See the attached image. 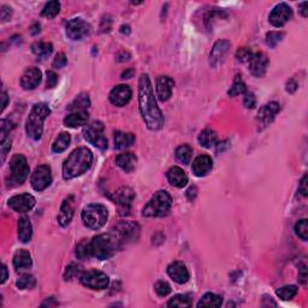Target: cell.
Instances as JSON below:
<instances>
[{"label":"cell","mask_w":308,"mask_h":308,"mask_svg":"<svg viewBox=\"0 0 308 308\" xmlns=\"http://www.w3.org/2000/svg\"><path fill=\"white\" fill-rule=\"evenodd\" d=\"M139 109L150 130H160L164 125V116L154 98L152 82L147 74H142L139 80Z\"/></svg>","instance_id":"obj_1"},{"label":"cell","mask_w":308,"mask_h":308,"mask_svg":"<svg viewBox=\"0 0 308 308\" xmlns=\"http://www.w3.org/2000/svg\"><path fill=\"white\" fill-rule=\"evenodd\" d=\"M93 164V153L87 147H80L67 156L63 164V178L64 180H72L91 169Z\"/></svg>","instance_id":"obj_2"},{"label":"cell","mask_w":308,"mask_h":308,"mask_svg":"<svg viewBox=\"0 0 308 308\" xmlns=\"http://www.w3.org/2000/svg\"><path fill=\"white\" fill-rule=\"evenodd\" d=\"M51 115V109L45 102L35 104L26 121V132L31 140L37 141L41 139L44 132V123Z\"/></svg>","instance_id":"obj_3"},{"label":"cell","mask_w":308,"mask_h":308,"mask_svg":"<svg viewBox=\"0 0 308 308\" xmlns=\"http://www.w3.org/2000/svg\"><path fill=\"white\" fill-rule=\"evenodd\" d=\"M92 253L99 260H109L120 249L121 242L115 234H101L92 240Z\"/></svg>","instance_id":"obj_4"},{"label":"cell","mask_w":308,"mask_h":308,"mask_svg":"<svg viewBox=\"0 0 308 308\" xmlns=\"http://www.w3.org/2000/svg\"><path fill=\"white\" fill-rule=\"evenodd\" d=\"M172 206V199L165 190H159L152 196L142 210V216L147 218L164 217L170 212Z\"/></svg>","instance_id":"obj_5"},{"label":"cell","mask_w":308,"mask_h":308,"mask_svg":"<svg viewBox=\"0 0 308 308\" xmlns=\"http://www.w3.org/2000/svg\"><path fill=\"white\" fill-rule=\"evenodd\" d=\"M109 218L107 209L101 204H91L82 211L83 224L92 230H99Z\"/></svg>","instance_id":"obj_6"},{"label":"cell","mask_w":308,"mask_h":308,"mask_svg":"<svg viewBox=\"0 0 308 308\" xmlns=\"http://www.w3.org/2000/svg\"><path fill=\"white\" fill-rule=\"evenodd\" d=\"M29 176V165L23 154H15L10 161V176L7 178L9 187L22 185Z\"/></svg>","instance_id":"obj_7"},{"label":"cell","mask_w":308,"mask_h":308,"mask_svg":"<svg viewBox=\"0 0 308 308\" xmlns=\"http://www.w3.org/2000/svg\"><path fill=\"white\" fill-rule=\"evenodd\" d=\"M104 124L99 121L92 122L83 130V136L87 141L99 150H106L107 140L104 136Z\"/></svg>","instance_id":"obj_8"},{"label":"cell","mask_w":308,"mask_h":308,"mask_svg":"<svg viewBox=\"0 0 308 308\" xmlns=\"http://www.w3.org/2000/svg\"><path fill=\"white\" fill-rule=\"evenodd\" d=\"M116 237L120 240L121 243L136 242L140 236V226L135 221H120L113 226Z\"/></svg>","instance_id":"obj_9"},{"label":"cell","mask_w":308,"mask_h":308,"mask_svg":"<svg viewBox=\"0 0 308 308\" xmlns=\"http://www.w3.org/2000/svg\"><path fill=\"white\" fill-rule=\"evenodd\" d=\"M81 283L92 290H104L110 284L109 276L98 270L83 272L80 277Z\"/></svg>","instance_id":"obj_10"},{"label":"cell","mask_w":308,"mask_h":308,"mask_svg":"<svg viewBox=\"0 0 308 308\" xmlns=\"http://www.w3.org/2000/svg\"><path fill=\"white\" fill-rule=\"evenodd\" d=\"M91 24L86 22L83 18H71V20H69L66 22L65 33L70 40L80 41V40H83L86 36H88L91 34Z\"/></svg>","instance_id":"obj_11"},{"label":"cell","mask_w":308,"mask_h":308,"mask_svg":"<svg viewBox=\"0 0 308 308\" xmlns=\"http://www.w3.org/2000/svg\"><path fill=\"white\" fill-rule=\"evenodd\" d=\"M31 187L36 191H44L52 183V174L48 165H40L35 169L31 178Z\"/></svg>","instance_id":"obj_12"},{"label":"cell","mask_w":308,"mask_h":308,"mask_svg":"<svg viewBox=\"0 0 308 308\" xmlns=\"http://www.w3.org/2000/svg\"><path fill=\"white\" fill-rule=\"evenodd\" d=\"M135 198V193L131 188L122 187L113 195V201L117 204L118 212L121 216H128L130 212L131 202Z\"/></svg>","instance_id":"obj_13"},{"label":"cell","mask_w":308,"mask_h":308,"mask_svg":"<svg viewBox=\"0 0 308 308\" xmlns=\"http://www.w3.org/2000/svg\"><path fill=\"white\" fill-rule=\"evenodd\" d=\"M293 18V10L285 2L276 5L269 16V21L276 28H280Z\"/></svg>","instance_id":"obj_14"},{"label":"cell","mask_w":308,"mask_h":308,"mask_svg":"<svg viewBox=\"0 0 308 308\" xmlns=\"http://www.w3.org/2000/svg\"><path fill=\"white\" fill-rule=\"evenodd\" d=\"M35 204H36L35 198L28 193L15 195L9 200L10 209H12L15 212H18V213L29 212V211L33 210Z\"/></svg>","instance_id":"obj_15"},{"label":"cell","mask_w":308,"mask_h":308,"mask_svg":"<svg viewBox=\"0 0 308 308\" xmlns=\"http://www.w3.org/2000/svg\"><path fill=\"white\" fill-rule=\"evenodd\" d=\"M249 71L254 77H263L269 67V58L263 52H253L248 61Z\"/></svg>","instance_id":"obj_16"},{"label":"cell","mask_w":308,"mask_h":308,"mask_svg":"<svg viewBox=\"0 0 308 308\" xmlns=\"http://www.w3.org/2000/svg\"><path fill=\"white\" fill-rule=\"evenodd\" d=\"M132 96L131 88L126 85H118L111 91L110 93V101L111 104L115 105V106L123 107L130 101Z\"/></svg>","instance_id":"obj_17"},{"label":"cell","mask_w":308,"mask_h":308,"mask_svg":"<svg viewBox=\"0 0 308 308\" xmlns=\"http://www.w3.org/2000/svg\"><path fill=\"white\" fill-rule=\"evenodd\" d=\"M75 213V198L72 195H69L67 198L64 199L63 204H62L61 210L58 212V217H57V220H58V224L62 226V228H65L70 224L72 217H74Z\"/></svg>","instance_id":"obj_18"},{"label":"cell","mask_w":308,"mask_h":308,"mask_svg":"<svg viewBox=\"0 0 308 308\" xmlns=\"http://www.w3.org/2000/svg\"><path fill=\"white\" fill-rule=\"evenodd\" d=\"M229 48H230V42L226 40H219L216 42L210 53V65L212 67L219 66L228 55Z\"/></svg>","instance_id":"obj_19"},{"label":"cell","mask_w":308,"mask_h":308,"mask_svg":"<svg viewBox=\"0 0 308 308\" xmlns=\"http://www.w3.org/2000/svg\"><path fill=\"white\" fill-rule=\"evenodd\" d=\"M42 74L37 67H29L21 77V87L26 91H33L41 82Z\"/></svg>","instance_id":"obj_20"},{"label":"cell","mask_w":308,"mask_h":308,"mask_svg":"<svg viewBox=\"0 0 308 308\" xmlns=\"http://www.w3.org/2000/svg\"><path fill=\"white\" fill-rule=\"evenodd\" d=\"M174 85V80L165 75H161L156 78V96L160 101L165 102L171 98Z\"/></svg>","instance_id":"obj_21"},{"label":"cell","mask_w":308,"mask_h":308,"mask_svg":"<svg viewBox=\"0 0 308 308\" xmlns=\"http://www.w3.org/2000/svg\"><path fill=\"white\" fill-rule=\"evenodd\" d=\"M167 275L178 284H185L189 279L187 266L183 263H181V261H174L172 264H170L167 266Z\"/></svg>","instance_id":"obj_22"},{"label":"cell","mask_w":308,"mask_h":308,"mask_svg":"<svg viewBox=\"0 0 308 308\" xmlns=\"http://www.w3.org/2000/svg\"><path fill=\"white\" fill-rule=\"evenodd\" d=\"M279 111H280V105L278 104V102H275V101L270 102V104L264 105V106L259 110L256 120H258V122L261 124V125L266 126L275 120V117L277 116V113L279 112Z\"/></svg>","instance_id":"obj_23"},{"label":"cell","mask_w":308,"mask_h":308,"mask_svg":"<svg viewBox=\"0 0 308 308\" xmlns=\"http://www.w3.org/2000/svg\"><path fill=\"white\" fill-rule=\"evenodd\" d=\"M213 167V161L212 158L210 155H206V154H202V155H199L195 160L193 161V166H191V170H193V174L198 177L206 176L207 174L212 170Z\"/></svg>","instance_id":"obj_24"},{"label":"cell","mask_w":308,"mask_h":308,"mask_svg":"<svg viewBox=\"0 0 308 308\" xmlns=\"http://www.w3.org/2000/svg\"><path fill=\"white\" fill-rule=\"evenodd\" d=\"M166 177L172 187L183 188L185 187L188 183V176L185 175V172L178 166L171 167V169L166 172Z\"/></svg>","instance_id":"obj_25"},{"label":"cell","mask_w":308,"mask_h":308,"mask_svg":"<svg viewBox=\"0 0 308 308\" xmlns=\"http://www.w3.org/2000/svg\"><path fill=\"white\" fill-rule=\"evenodd\" d=\"M137 163V158L134 153L131 152H124L121 153L120 155L116 158V164L120 169L123 170L126 174H130L135 170Z\"/></svg>","instance_id":"obj_26"},{"label":"cell","mask_w":308,"mask_h":308,"mask_svg":"<svg viewBox=\"0 0 308 308\" xmlns=\"http://www.w3.org/2000/svg\"><path fill=\"white\" fill-rule=\"evenodd\" d=\"M89 115L87 111L72 112L64 118V125L67 128H78V126L87 125Z\"/></svg>","instance_id":"obj_27"},{"label":"cell","mask_w":308,"mask_h":308,"mask_svg":"<svg viewBox=\"0 0 308 308\" xmlns=\"http://www.w3.org/2000/svg\"><path fill=\"white\" fill-rule=\"evenodd\" d=\"M12 263L13 267H15L17 271H21V270L29 269V267L31 266V264H33V261H31V256L28 250L18 249L17 252L15 253V255H13Z\"/></svg>","instance_id":"obj_28"},{"label":"cell","mask_w":308,"mask_h":308,"mask_svg":"<svg viewBox=\"0 0 308 308\" xmlns=\"http://www.w3.org/2000/svg\"><path fill=\"white\" fill-rule=\"evenodd\" d=\"M33 235V226L28 217H22L18 220V240L22 243H28Z\"/></svg>","instance_id":"obj_29"},{"label":"cell","mask_w":308,"mask_h":308,"mask_svg":"<svg viewBox=\"0 0 308 308\" xmlns=\"http://www.w3.org/2000/svg\"><path fill=\"white\" fill-rule=\"evenodd\" d=\"M135 143V135L130 132L116 131L115 132V148L125 150Z\"/></svg>","instance_id":"obj_30"},{"label":"cell","mask_w":308,"mask_h":308,"mask_svg":"<svg viewBox=\"0 0 308 308\" xmlns=\"http://www.w3.org/2000/svg\"><path fill=\"white\" fill-rule=\"evenodd\" d=\"M89 106H91V100H89L88 94L82 93L72 100L71 104L67 106V110L71 112H80V111H87Z\"/></svg>","instance_id":"obj_31"},{"label":"cell","mask_w":308,"mask_h":308,"mask_svg":"<svg viewBox=\"0 0 308 308\" xmlns=\"http://www.w3.org/2000/svg\"><path fill=\"white\" fill-rule=\"evenodd\" d=\"M31 51L39 59H46L52 55L53 45L51 42L36 41L31 46Z\"/></svg>","instance_id":"obj_32"},{"label":"cell","mask_w":308,"mask_h":308,"mask_svg":"<svg viewBox=\"0 0 308 308\" xmlns=\"http://www.w3.org/2000/svg\"><path fill=\"white\" fill-rule=\"evenodd\" d=\"M199 143L205 148H212L215 146H217L218 142V136L216 134V131L211 130V129H205L200 132L199 137Z\"/></svg>","instance_id":"obj_33"},{"label":"cell","mask_w":308,"mask_h":308,"mask_svg":"<svg viewBox=\"0 0 308 308\" xmlns=\"http://www.w3.org/2000/svg\"><path fill=\"white\" fill-rule=\"evenodd\" d=\"M71 142V136H70L69 132H62L58 137L56 139V141L52 145V152L53 153H62L64 151L67 150V147L70 146Z\"/></svg>","instance_id":"obj_34"},{"label":"cell","mask_w":308,"mask_h":308,"mask_svg":"<svg viewBox=\"0 0 308 308\" xmlns=\"http://www.w3.org/2000/svg\"><path fill=\"white\" fill-rule=\"evenodd\" d=\"M221 304H223V297L212 293H207L200 299L198 307H220Z\"/></svg>","instance_id":"obj_35"},{"label":"cell","mask_w":308,"mask_h":308,"mask_svg":"<svg viewBox=\"0 0 308 308\" xmlns=\"http://www.w3.org/2000/svg\"><path fill=\"white\" fill-rule=\"evenodd\" d=\"M175 154H176V159L180 163L189 164L191 160V156H193V148L189 145H182L177 147Z\"/></svg>","instance_id":"obj_36"},{"label":"cell","mask_w":308,"mask_h":308,"mask_svg":"<svg viewBox=\"0 0 308 308\" xmlns=\"http://www.w3.org/2000/svg\"><path fill=\"white\" fill-rule=\"evenodd\" d=\"M76 256L81 260H85V259H89L91 256H93L92 253V242L88 240H82L76 247Z\"/></svg>","instance_id":"obj_37"},{"label":"cell","mask_w":308,"mask_h":308,"mask_svg":"<svg viewBox=\"0 0 308 308\" xmlns=\"http://www.w3.org/2000/svg\"><path fill=\"white\" fill-rule=\"evenodd\" d=\"M246 93H247V86H246V83L243 82L241 76H240V75H236L234 82H232L231 88L229 89V92H228L229 96H237V95H240V94H246Z\"/></svg>","instance_id":"obj_38"},{"label":"cell","mask_w":308,"mask_h":308,"mask_svg":"<svg viewBox=\"0 0 308 308\" xmlns=\"http://www.w3.org/2000/svg\"><path fill=\"white\" fill-rule=\"evenodd\" d=\"M59 11H61V2L59 1H48L47 4L45 5L44 9H42L41 16L42 17L48 18H55L57 15H58Z\"/></svg>","instance_id":"obj_39"},{"label":"cell","mask_w":308,"mask_h":308,"mask_svg":"<svg viewBox=\"0 0 308 308\" xmlns=\"http://www.w3.org/2000/svg\"><path fill=\"white\" fill-rule=\"evenodd\" d=\"M36 285V279L31 275H23L16 282V286L21 290H27V289H33Z\"/></svg>","instance_id":"obj_40"},{"label":"cell","mask_w":308,"mask_h":308,"mask_svg":"<svg viewBox=\"0 0 308 308\" xmlns=\"http://www.w3.org/2000/svg\"><path fill=\"white\" fill-rule=\"evenodd\" d=\"M167 306L169 307H190L191 306V300L188 295H175L167 302Z\"/></svg>","instance_id":"obj_41"},{"label":"cell","mask_w":308,"mask_h":308,"mask_svg":"<svg viewBox=\"0 0 308 308\" xmlns=\"http://www.w3.org/2000/svg\"><path fill=\"white\" fill-rule=\"evenodd\" d=\"M297 294V288L295 285H285L283 288L278 289L277 296L279 299L284 300V301H289V300L294 299Z\"/></svg>","instance_id":"obj_42"},{"label":"cell","mask_w":308,"mask_h":308,"mask_svg":"<svg viewBox=\"0 0 308 308\" xmlns=\"http://www.w3.org/2000/svg\"><path fill=\"white\" fill-rule=\"evenodd\" d=\"M295 232L302 241L306 242L308 240V220L301 219L297 221L295 224Z\"/></svg>","instance_id":"obj_43"},{"label":"cell","mask_w":308,"mask_h":308,"mask_svg":"<svg viewBox=\"0 0 308 308\" xmlns=\"http://www.w3.org/2000/svg\"><path fill=\"white\" fill-rule=\"evenodd\" d=\"M154 290H155L156 295L165 297L171 293V286L165 280H158V282L154 284Z\"/></svg>","instance_id":"obj_44"},{"label":"cell","mask_w":308,"mask_h":308,"mask_svg":"<svg viewBox=\"0 0 308 308\" xmlns=\"http://www.w3.org/2000/svg\"><path fill=\"white\" fill-rule=\"evenodd\" d=\"M283 37H284V34L283 33H279V31H270V33L266 34V44L271 48H275L276 46L282 41Z\"/></svg>","instance_id":"obj_45"},{"label":"cell","mask_w":308,"mask_h":308,"mask_svg":"<svg viewBox=\"0 0 308 308\" xmlns=\"http://www.w3.org/2000/svg\"><path fill=\"white\" fill-rule=\"evenodd\" d=\"M81 272V266L76 264H70L69 266H66L65 272H64V279L65 280H71L72 278L76 277L80 275Z\"/></svg>","instance_id":"obj_46"},{"label":"cell","mask_w":308,"mask_h":308,"mask_svg":"<svg viewBox=\"0 0 308 308\" xmlns=\"http://www.w3.org/2000/svg\"><path fill=\"white\" fill-rule=\"evenodd\" d=\"M252 55H253L252 50H249V48H247V47H243L237 51L236 59H237V62H241V63H246V62L248 63V61H249Z\"/></svg>","instance_id":"obj_47"},{"label":"cell","mask_w":308,"mask_h":308,"mask_svg":"<svg viewBox=\"0 0 308 308\" xmlns=\"http://www.w3.org/2000/svg\"><path fill=\"white\" fill-rule=\"evenodd\" d=\"M66 63H67L66 56L64 55L63 52H59L58 55L56 56V58L53 59L52 65L53 67H56V69H62V67H64L66 65Z\"/></svg>","instance_id":"obj_48"},{"label":"cell","mask_w":308,"mask_h":308,"mask_svg":"<svg viewBox=\"0 0 308 308\" xmlns=\"http://www.w3.org/2000/svg\"><path fill=\"white\" fill-rule=\"evenodd\" d=\"M243 105H245L247 109H254V107H255L256 98H255V95H254V93H249V92H247V93L245 94Z\"/></svg>","instance_id":"obj_49"},{"label":"cell","mask_w":308,"mask_h":308,"mask_svg":"<svg viewBox=\"0 0 308 308\" xmlns=\"http://www.w3.org/2000/svg\"><path fill=\"white\" fill-rule=\"evenodd\" d=\"M58 83V76L56 75L55 71H47V80H46V86L47 88L52 89L55 88Z\"/></svg>","instance_id":"obj_50"},{"label":"cell","mask_w":308,"mask_h":308,"mask_svg":"<svg viewBox=\"0 0 308 308\" xmlns=\"http://www.w3.org/2000/svg\"><path fill=\"white\" fill-rule=\"evenodd\" d=\"M11 15H12V9H11V7L6 6V5L1 6V11H0V17H1L2 22H6V21H9L10 17H11Z\"/></svg>","instance_id":"obj_51"},{"label":"cell","mask_w":308,"mask_h":308,"mask_svg":"<svg viewBox=\"0 0 308 308\" xmlns=\"http://www.w3.org/2000/svg\"><path fill=\"white\" fill-rule=\"evenodd\" d=\"M307 182H308V177H307V175H305V176L302 177L301 182H300V185H299V191H300V194H301L302 196H307L308 195Z\"/></svg>","instance_id":"obj_52"},{"label":"cell","mask_w":308,"mask_h":308,"mask_svg":"<svg viewBox=\"0 0 308 308\" xmlns=\"http://www.w3.org/2000/svg\"><path fill=\"white\" fill-rule=\"evenodd\" d=\"M185 195H187L189 201H194L196 195H198V188H196L195 185H191V187H189L188 190L185 191Z\"/></svg>","instance_id":"obj_53"},{"label":"cell","mask_w":308,"mask_h":308,"mask_svg":"<svg viewBox=\"0 0 308 308\" xmlns=\"http://www.w3.org/2000/svg\"><path fill=\"white\" fill-rule=\"evenodd\" d=\"M285 89H286V92H288V93H290V94L295 93V92L297 91L296 81L294 80V78H290V80L286 82V88Z\"/></svg>","instance_id":"obj_54"},{"label":"cell","mask_w":308,"mask_h":308,"mask_svg":"<svg viewBox=\"0 0 308 308\" xmlns=\"http://www.w3.org/2000/svg\"><path fill=\"white\" fill-rule=\"evenodd\" d=\"M299 280L302 283V284H306V280H307V267L306 266H304L299 271Z\"/></svg>","instance_id":"obj_55"},{"label":"cell","mask_w":308,"mask_h":308,"mask_svg":"<svg viewBox=\"0 0 308 308\" xmlns=\"http://www.w3.org/2000/svg\"><path fill=\"white\" fill-rule=\"evenodd\" d=\"M129 59H130V55H129L128 52H125V51H122V52H120L117 55V62H121V63H123V62H128Z\"/></svg>","instance_id":"obj_56"},{"label":"cell","mask_w":308,"mask_h":308,"mask_svg":"<svg viewBox=\"0 0 308 308\" xmlns=\"http://www.w3.org/2000/svg\"><path fill=\"white\" fill-rule=\"evenodd\" d=\"M307 6H308V2H307V1L301 2V4L299 5L300 12H301V15L304 16V17H307V15H308V12H307Z\"/></svg>","instance_id":"obj_57"},{"label":"cell","mask_w":308,"mask_h":308,"mask_svg":"<svg viewBox=\"0 0 308 308\" xmlns=\"http://www.w3.org/2000/svg\"><path fill=\"white\" fill-rule=\"evenodd\" d=\"M57 305H58V302L56 301L55 297H50V299L46 300V301L44 302V304L41 305V306H42V307H45V306L51 307V306H57Z\"/></svg>","instance_id":"obj_58"},{"label":"cell","mask_w":308,"mask_h":308,"mask_svg":"<svg viewBox=\"0 0 308 308\" xmlns=\"http://www.w3.org/2000/svg\"><path fill=\"white\" fill-rule=\"evenodd\" d=\"M1 100H2V104H1V112H2V111L5 110V107L7 106V100H9L6 92H1Z\"/></svg>","instance_id":"obj_59"},{"label":"cell","mask_w":308,"mask_h":308,"mask_svg":"<svg viewBox=\"0 0 308 308\" xmlns=\"http://www.w3.org/2000/svg\"><path fill=\"white\" fill-rule=\"evenodd\" d=\"M41 27H40V24L39 23H35V24H33V26L31 27V35H36V34H39L40 33V31H41Z\"/></svg>","instance_id":"obj_60"},{"label":"cell","mask_w":308,"mask_h":308,"mask_svg":"<svg viewBox=\"0 0 308 308\" xmlns=\"http://www.w3.org/2000/svg\"><path fill=\"white\" fill-rule=\"evenodd\" d=\"M134 72L135 71L132 69L125 70V71H124L123 74H122V78H123V80H125V78H131L132 75H134Z\"/></svg>","instance_id":"obj_61"},{"label":"cell","mask_w":308,"mask_h":308,"mask_svg":"<svg viewBox=\"0 0 308 308\" xmlns=\"http://www.w3.org/2000/svg\"><path fill=\"white\" fill-rule=\"evenodd\" d=\"M130 31H131V29H130V27L128 26V24H125V26H122L121 27V33L122 34L129 35V34H130Z\"/></svg>","instance_id":"obj_62"},{"label":"cell","mask_w":308,"mask_h":308,"mask_svg":"<svg viewBox=\"0 0 308 308\" xmlns=\"http://www.w3.org/2000/svg\"><path fill=\"white\" fill-rule=\"evenodd\" d=\"M7 279V267L2 265V277H1V284H4Z\"/></svg>","instance_id":"obj_63"}]
</instances>
